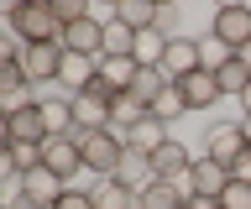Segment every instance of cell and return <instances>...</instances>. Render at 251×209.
I'll return each mask as SVG.
<instances>
[{"label": "cell", "instance_id": "6da1fadb", "mask_svg": "<svg viewBox=\"0 0 251 209\" xmlns=\"http://www.w3.org/2000/svg\"><path fill=\"white\" fill-rule=\"evenodd\" d=\"M5 26L11 37H21L26 47H42V42H63V26L52 16V5L47 0H31V5H11L5 11Z\"/></svg>", "mask_w": 251, "mask_h": 209}, {"label": "cell", "instance_id": "7a4b0ae2", "mask_svg": "<svg viewBox=\"0 0 251 209\" xmlns=\"http://www.w3.org/2000/svg\"><path fill=\"white\" fill-rule=\"evenodd\" d=\"M78 146H84V173L94 178H115L126 162V136L121 131H94V136H78Z\"/></svg>", "mask_w": 251, "mask_h": 209}, {"label": "cell", "instance_id": "3957f363", "mask_svg": "<svg viewBox=\"0 0 251 209\" xmlns=\"http://www.w3.org/2000/svg\"><path fill=\"white\" fill-rule=\"evenodd\" d=\"M209 37L225 42L230 52L251 47V5H220L215 16H209Z\"/></svg>", "mask_w": 251, "mask_h": 209}, {"label": "cell", "instance_id": "277c9868", "mask_svg": "<svg viewBox=\"0 0 251 209\" xmlns=\"http://www.w3.org/2000/svg\"><path fill=\"white\" fill-rule=\"evenodd\" d=\"M42 167L58 173L63 183H74V178L84 173V146H78V136H52V141L42 146Z\"/></svg>", "mask_w": 251, "mask_h": 209}, {"label": "cell", "instance_id": "5b68a950", "mask_svg": "<svg viewBox=\"0 0 251 209\" xmlns=\"http://www.w3.org/2000/svg\"><path fill=\"white\" fill-rule=\"evenodd\" d=\"M199 68H204V42L199 37H173L168 58H162V73L178 84V79H188V73H199Z\"/></svg>", "mask_w": 251, "mask_h": 209}, {"label": "cell", "instance_id": "8992f818", "mask_svg": "<svg viewBox=\"0 0 251 209\" xmlns=\"http://www.w3.org/2000/svg\"><path fill=\"white\" fill-rule=\"evenodd\" d=\"M152 157V178H168V183H183L188 167H194V152H188L178 136H168V141L157 146V152H147Z\"/></svg>", "mask_w": 251, "mask_h": 209}, {"label": "cell", "instance_id": "52a82bcc", "mask_svg": "<svg viewBox=\"0 0 251 209\" xmlns=\"http://www.w3.org/2000/svg\"><path fill=\"white\" fill-rule=\"evenodd\" d=\"M21 68H26V84H58V73H63V42L26 47V52H21Z\"/></svg>", "mask_w": 251, "mask_h": 209}, {"label": "cell", "instance_id": "ba28073f", "mask_svg": "<svg viewBox=\"0 0 251 209\" xmlns=\"http://www.w3.org/2000/svg\"><path fill=\"white\" fill-rule=\"evenodd\" d=\"M74 99V136H94V131H110V99L105 94H68Z\"/></svg>", "mask_w": 251, "mask_h": 209}, {"label": "cell", "instance_id": "9c48e42d", "mask_svg": "<svg viewBox=\"0 0 251 209\" xmlns=\"http://www.w3.org/2000/svg\"><path fill=\"white\" fill-rule=\"evenodd\" d=\"M63 52H78V58H105V21H74V26H63Z\"/></svg>", "mask_w": 251, "mask_h": 209}, {"label": "cell", "instance_id": "30bf717a", "mask_svg": "<svg viewBox=\"0 0 251 209\" xmlns=\"http://www.w3.org/2000/svg\"><path fill=\"white\" fill-rule=\"evenodd\" d=\"M225 183H230V167H220L215 157H194V167H188V178H183V188L199 193V199H220Z\"/></svg>", "mask_w": 251, "mask_h": 209}, {"label": "cell", "instance_id": "8fae6325", "mask_svg": "<svg viewBox=\"0 0 251 209\" xmlns=\"http://www.w3.org/2000/svg\"><path fill=\"white\" fill-rule=\"evenodd\" d=\"M11 141H52L47 136V120H42V99L26 105V110H16V115H5V146Z\"/></svg>", "mask_w": 251, "mask_h": 209}, {"label": "cell", "instance_id": "7c38bea8", "mask_svg": "<svg viewBox=\"0 0 251 209\" xmlns=\"http://www.w3.org/2000/svg\"><path fill=\"white\" fill-rule=\"evenodd\" d=\"M241 152H246L241 120H235V126H215V131H209V141H204V157H215L220 167H235V162H241Z\"/></svg>", "mask_w": 251, "mask_h": 209}, {"label": "cell", "instance_id": "4fadbf2b", "mask_svg": "<svg viewBox=\"0 0 251 209\" xmlns=\"http://www.w3.org/2000/svg\"><path fill=\"white\" fill-rule=\"evenodd\" d=\"M89 199H94V209H141V193L131 183H121V178H94Z\"/></svg>", "mask_w": 251, "mask_h": 209}, {"label": "cell", "instance_id": "5bb4252c", "mask_svg": "<svg viewBox=\"0 0 251 209\" xmlns=\"http://www.w3.org/2000/svg\"><path fill=\"white\" fill-rule=\"evenodd\" d=\"M178 89H183V99H188V110H215L220 99V84H215V73L209 68H199V73H188V79H178Z\"/></svg>", "mask_w": 251, "mask_h": 209}, {"label": "cell", "instance_id": "9a60e30c", "mask_svg": "<svg viewBox=\"0 0 251 209\" xmlns=\"http://www.w3.org/2000/svg\"><path fill=\"white\" fill-rule=\"evenodd\" d=\"M94 79H100V58H78V52H63V73H58V84L68 89V94H84Z\"/></svg>", "mask_w": 251, "mask_h": 209}, {"label": "cell", "instance_id": "2e32d148", "mask_svg": "<svg viewBox=\"0 0 251 209\" xmlns=\"http://www.w3.org/2000/svg\"><path fill=\"white\" fill-rule=\"evenodd\" d=\"M188 204V188L183 183H168V178H152L141 188V209H183Z\"/></svg>", "mask_w": 251, "mask_h": 209}, {"label": "cell", "instance_id": "e0dca14e", "mask_svg": "<svg viewBox=\"0 0 251 209\" xmlns=\"http://www.w3.org/2000/svg\"><path fill=\"white\" fill-rule=\"evenodd\" d=\"M42 120H47V136H74V99L42 94Z\"/></svg>", "mask_w": 251, "mask_h": 209}, {"label": "cell", "instance_id": "ac0fdd59", "mask_svg": "<svg viewBox=\"0 0 251 209\" xmlns=\"http://www.w3.org/2000/svg\"><path fill=\"white\" fill-rule=\"evenodd\" d=\"M147 115H152V110H147L141 99H131V94H115V99H110V131H121V136L131 126H141Z\"/></svg>", "mask_w": 251, "mask_h": 209}, {"label": "cell", "instance_id": "d6986e66", "mask_svg": "<svg viewBox=\"0 0 251 209\" xmlns=\"http://www.w3.org/2000/svg\"><path fill=\"white\" fill-rule=\"evenodd\" d=\"M168 84H173V79H168V73H162V68H141V73H136V84H131L126 94H131V99H141V105L152 110V105H157V94H162Z\"/></svg>", "mask_w": 251, "mask_h": 209}, {"label": "cell", "instance_id": "ffe728a7", "mask_svg": "<svg viewBox=\"0 0 251 209\" xmlns=\"http://www.w3.org/2000/svg\"><path fill=\"white\" fill-rule=\"evenodd\" d=\"M162 141H168V126H162V120H152V115H147L141 126L126 131V146H131V152H157Z\"/></svg>", "mask_w": 251, "mask_h": 209}, {"label": "cell", "instance_id": "44dd1931", "mask_svg": "<svg viewBox=\"0 0 251 209\" xmlns=\"http://www.w3.org/2000/svg\"><path fill=\"white\" fill-rule=\"evenodd\" d=\"M215 84H220V94H235V99H241V94L251 89V68L241 63V52H235V58H230L225 68H215Z\"/></svg>", "mask_w": 251, "mask_h": 209}, {"label": "cell", "instance_id": "7402d4cb", "mask_svg": "<svg viewBox=\"0 0 251 209\" xmlns=\"http://www.w3.org/2000/svg\"><path fill=\"white\" fill-rule=\"evenodd\" d=\"M136 68H162V58H168V37L162 32H136Z\"/></svg>", "mask_w": 251, "mask_h": 209}, {"label": "cell", "instance_id": "603a6c76", "mask_svg": "<svg viewBox=\"0 0 251 209\" xmlns=\"http://www.w3.org/2000/svg\"><path fill=\"white\" fill-rule=\"evenodd\" d=\"M121 183H131V188H147V183H152V157H147V152H131V146H126V162H121Z\"/></svg>", "mask_w": 251, "mask_h": 209}, {"label": "cell", "instance_id": "cb8c5ba5", "mask_svg": "<svg viewBox=\"0 0 251 209\" xmlns=\"http://www.w3.org/2000/svg\"><path fill=\"white\" fill-rule=\"evenodd\" d=\"M131 52H136V32H131L121 16L105 21V58H131Z\"/></svg>", "mask_w": 251, "mask_h": 209}, {"label": "cell", "instance_id": "d4e9b609", "mask_svg": "<svg viewBox=\"0 0 251 209\" xmlns=\"http://www.w3.org/2000/svg\"><path fill=\"white\" fill-rule=\"evenodd\" d=\"M115 16H121L131 32H152V26H157V5H147V0H121Z\"/></svg>", "mask_w": 251, "mask_h": 209}, {"label": "cell", "instance_id": "484cf974", "mask_svg": "<svg viewBox=\"0 0 251 209\" xmlns=\"http://www.w3.org/2000/svg\"><path fill=\"white\" fill-rule=\"evenodd\" d=\"M178 115H188V99H183V89H178V84H168V89L157 94V105H152V120H162V126H173Z\"/></svg>", "mask_w": 251, "mask_h": 209}, {"label": "cell", "instance_id": "4316f807", "mask_svg": "<svg viewBox=\"0 0 251 209\" xmlns=\"http://www.w3.org/2000/svg\"><path fill=\"white\" fill-rule=\"evenodd\" d=\"M220 209H251V183H246V178H230V183H225Z\"/></svg>", "mask_w": 251, "mask_h": 209}, {"label": "cell", "instance_id": "83f0119b", "mask_svg": "<svg viewBox=\"0 0 251 209\" xmlns=\"http://www.w3.org/2000/svg\"><path fill=\"white\" fill-rule=\"evenodd\" d=\"M52 209H94V199H89V183H68L63 188V199Z\"/></svg>", "mask_w": 251, "mask_h": 209}, {"label": "cell", "instance_id": "f1b7e54d", "mask_svg": "<svg viewBox=\"0 0 251 209\" xmlns=\"http://www.w3.org/2000/svg\"><path fill=\"white\" fill-rule=\"evenodd\" d=\"M16 89H31L26 68H21V63H0V94H16Z\"/></svg>", "mask_w": 251, "mask_h": 209}, {"label": "cell", "instance_id": "f546056e", "mask_svg": "<svg viewBox=\"0 0 251 209\" xmlns=\"http://www.w3.org/2000/svg\"><path fill=\"white\" fill-rule=\"evenodd\" d=\"M178 21H183V16H178V5H157V26H152V32H162L173 42V37H178Z\"/></svg>", "mask_w": 251, "mask_h": 209}, {"label": "cell", "instance_id": "4dcf8cb0", "mask_svg": "<svg viewBox=\"0 0 251 209\" xmlns=\"http://www.w3.org/2000/svg\"><path fill=\"white\" fill-rule=\"evenodd\" d=\"M230 178H246V183H251V146H246V152H241V162H235V167H230Z\"/></svg>", "mask_w": 251, "mask_h": 209}, {"label": "cell", "instance_id": "1f68e13d", "mask_svg": "<svg viewBox=\"0 0 251 209\" xmlns=\"http://www.w3.org/2000/svg\"><path fill=\"white\" fill-rule=\"evenodd\" d=\"M241 120H251V89L241 94Z\"/></svg>", "mask_w": 251, "mask_h": 209}, {"label": "cell", "instance_id": "d6a6232c", "mask_svg": "<svg viewBox=\"0 0 251 209\" xmlns=\"http://www.w3.org/2000/svg\"><path fill=\"white\" fill-rule=\"evenodd\" d=\"M241 136H246V146H251V120H241Z\"/></svg>", "mask_w": 251, "mask_h": 209}, {"label": "cell", "instance_id": "836d02e7", "mask_svg": "<svg viewBox=\"0 0 251 209\" xmlns=\"http://www.w3.org/2000/svg\"><path fill=\"white\" fill-rule=\"evenodd\" d=\"M241 63H246V68H251V47H241Z\"/></svg>", "mask_w": 251, "mask_h": 209}]
</instances>
